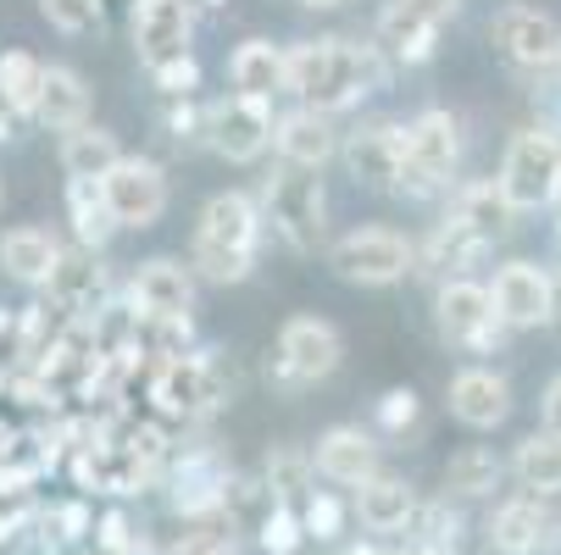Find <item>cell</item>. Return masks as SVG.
I'll return each mask as SVG.
<instances>
[{"label": "cell", "mask_w": 561, "mask_h": 555, "mask_svg": "<svg viewBox=\"0 0 561 555\" xmlns=\"http://www.w3.org/2000/svg\"><path fill=\"white\" fill-rule=\"evenodd\" d=\"M550 72H556V78H561V50H556V67H550Z\"/></svg>", "instance_id": "53"}, {"label": "cell", "mask_w": 561, "mask_h": 555, "mask_svg": "<svg viewBox=\"0 0 561 555\" xmlns=\"http://www.w3.org/2000/svg\"><path fill=\"white\" fill-rule=\"evenodd\" d=\"M400 555H445V550H428V544H412V550H400Z\"/></svg>", "instance_id": "52"}, {"label": "cell", "mask_w": 561, "mask_h": 555, "mask_svg": "<svg viewBox=\"0 0 561 555\" xmlns=\"http://www.w3.org/2000/svg\"><path fill=\"white\" fill-rule=\"evenodd\" d=\"M501 195L517 206V211H539V206H556L561 200V134L534 123V128H517L506 139V155H501V173H495Z\"/></svg>", "instance_id": "7"}, {"label": "cell", "mask_w": 561, "mask_h": 555, "mask_svg": "<svg viewBox=\"0 0 561 555\" xmlns=\"http://www.w3.org/2000/svg\"><path fill=\"white\" fill-rule=\"evenodd\" d=\"M190 7H195V12H222L228 0H190Z\"/></svg>", "instance_id": "50"}, {"label": "cell", "mask_w": 561, "mask_h": 555, "mask_svg": "<svg viewBox=\"0 0 561 555\" xmlns=\"http://www.w3.org/2000/svg\"><path fill=\"white\" fill-rule=\"evenodd\" d=\"M351 506H356V522H362L367 533H407L423 500H417V489H412L407 478L378 472V478H367V484L356 489Z\"/></svg>", "instance_id": "25"}, {"label": "cell", "mask_w": 561, "mask_h": 555, "mask_svg": "<svg viewBox=\"0 0 561 555\" xmlns=\"http://www.w3.org/2000/svg\"><path fill=\"white\" fill-rule=\"evenodd\" d=\"M23 372V311L0 305V378Z\"/></svg>", "instance_id": "43"}, {"label": "cell", "mask_w": 561, "mask_h": 555, "mask_svg": "<svg viewBox=\"0 0 561 555\" xmlns=\"http://www.w3.org/2000/svg\"><path fill=\"white\" fill-rule=\"evenodd\" d=\"M461 167V117L445 106H423L407 117V167H400V195L428 200L445 195Z\"/></svg>", "instance_id": "6"}, {"label": "cell", "mask_w": 561, "mask_h": 555, "mask_svg": "<svg viewBox=\"0 0 561 555\" xmlns=\"http://www.w3.org/2000/svg\"><path fill=\"white\" fill-rule=\"evenodd\" d=\"M556 511H550V500L545 495H512V500H501L495 506V517H490V544L501 550V555H539V550H550V539H556Z\"/></svg>", "instance_id": "20"}, {"label": "cell", "mask_w": 561, "mask_h": 555, "mask_svg": "<svg viewBox=\"0 0 561 555\" xmlns=\"http://www.w3.org/2000/svg\"><path fill=\"white\" fill-rule=\"evenodd\" d=\"M262 233H267L262 200L245 189H222L201 206L195 240H190V267L206 284H245L262 256Z\"/></svg>", "instance_id": "2"}, {"label": "cell", "mask_w": 561, "mask_h": 555, "mask_svg": "<svg viewBox=\"0 0 561 555\" xmlns=\"http://www.w3.org/2000/svg\"><path fill=\"white\" fill-rule=\"evenodd\" d=\"M0 206H7V184H0Z\"/></svg>", "instance_id": "55"}, {"label": "cell", "mask_w": 561, "mask_h": 555, "mask_svg": "<svg viewBox=\"0 0 561 555\" xmlns=\"http://www.w3.org/2000/svg\"><path fill=\"white\" fill-rule=\"evenodd\" d=\"M45 305L61 311L67 323H95V316L112 305V278L101 267V251H84V245H61V262L56 273L45 278Z\"/></svg>", "instance_id": "11"}, {"label": "cell", "mask_w": 561, "mask_h": 555, "mask_svg": "<svg viewBox=\"0 0 561 555\" xmlns=\"http://www.w3.org/2000/svg\"><path fill=\"white\" fill-rule=\"evenodd\" d=\"M12 139H18V106L0 95V144H12Z\"/></svg>", "instance_id": "48"}, {"label": "cell", "mask_w": 561, "mask_h": 555, "mask_svg": "<svg viewBox=\"0 0 561 555\" xmlns=\"http://www.w3.org/2000/svg\"><path fill=\"white\" fill-rule=\"evenodd\" d=\"M39 90H45V61L28 50H0V95L18 106V117H34Z\"/></svg>", "instance_id": "34"}, {"label": "cell", "mask_w": 561, "mask_h": 555, "mask_svg": "<svg viewBox=\"0 0 561 555\" xmlns=\"http://www.w3.org/2000/svg\"><path fill=\"white\" fill-rule=\"evenodd\" d=\"M295 7H311V12H329V7H340V0H295Z\"/></svg>", "instance_id": "51"}, {"label": "cell", "mask_w": 561, "mask_h": 555, "mask_svg": "<svg viewBox=\"0 0 561 555\" xmlns=\"http://www.w3.org/2000/svg\"><path fill=\"white\" fill-rule=\"evenodd\" d=\"M128 539H134V522H128L123 511H106V517L95 522V544H101V555H117Z\"/></svg>", "instance_id": "45"}, {"label": "cell", "mask_w": 561, "mask_h": 555, "mask_svg": "<svg viewBox=\"0 0 561 555\" xmlns=\"http://www.w3.org/2000/svg\"><path fill=\"white\" fill-rule=\"evenodd\" d=\"M450 217H461L472 233H484V240L495 245V240H506V233H512V222H517L523 211L501 195L495 178H478V184H461V189L450 195Z\"/></svg>", "instance_id": "30"}, {"label": "cell", "mask_w": 561, "mask_h": 555, "mask_svg": "<svg viewBox=\"0 0 561 555\" xmlns=\"http://www.w3.org/2000/svg\"><path fill=\"white\" fill-rule=\"evenodd\" d=\"M262 478L273 484V495H278L284 506L300 511V506L317 495V461H311V450L273 444V450H267V466H262Z\"/></svg>", "instance_id": "33"}, {"label": "cell", "mask_w": 561, "mask_h": 555, "mask_svg": "<svg viewBox=\"0 0 561 555\" xmlns=\"http://www.w3.org/2000/svg\"><path fill=\"white\" fill-rule=\"evenodd\" d=\"M228 84H233V95H256V101L289 95V45L245 39L228 56Z\"/></svg>", "instance_id": "24"}, {"label": "cell", "mask_w": 561, "mask_h": 555, "mask_svg": "<svg viewBox=\"0 0 561 555\" xmlns=\"http://www.w3.org/2000/svg\"><path fill=\"white\" fill-rule=\"evenodd\" d=\"M228 406V372L211 350H184L150 367V412L173 423H206Z\"/></svg>", "instance_id": "4"}, {"label": "cell", "mask_w": 561, "mask_h": 555, "mask_svg": "<svg viewBox=\"0 0 561 555\" xmlns=\"http://www.w3.org/2000/svg\"><path fill=\"white\" fill-rule=\"evenodd\" d=\"M373 45H378L383 61H394V67H423V61H434V50H439V23L423 18L412 0H389V7L378 12V23H373Z\"/></svg>", "instance_id": "21"}, {"label": "cell", "mask_w": 561, "mask_h": 555, "mask_svg": "<svg viewBox=\"0 0 561 555\" xmlns=\"http://www.w3.org/2000/svg\"><path fill=\"white\" fill-rule=\"evenodd\" d=\"M345 361V334L329 323V316H289L278 328V345H273V361H267V383L278 394H300L311 383L334 378Z\"/></svg>", "instance_id": "5"}, {"label": "cell", "mask_w": 561, "mask_h": 555, "mask_svg": "<svg viewBox=\"0 0 561 555\" xmlns=\"http://www.w3.org/2000/svg\"><path fill=\"white\" fill-rule=\"evenodd\" d=\"M90 112H95L90 78L78 67H45V90H39L34 123H45L50 134H72V128L90 123Z\"/></svg>", "instance_id": "26"}, {"label": "cell", "mask_w": 561, "mask_h": 555, "mask_svg": "<svg viewBox=\"0 0 561 555\" xmlns=\"http://www.w3.org/2000/svg\"><path fill=\"white\" fill-rule=\"evenodd\" d=\"M39 12L61 34H95L106 18V0H39Z\"/></svg>", "instance_id": "39"}, {"label": "cell", "mask_w": 561, "mask_h": 555, "mask_svg": "<svg viewBox=\"0 0 561 555\" xmlns=\"http://www.w3.org/2000/svg\"><path fill=\"white\" fill-rule=\"evenodd\" d=\"M190 45H195V7L190 0H134V50H139L145 72L184 61Z\"/></svg>", "instance_id": "16"}, {"label": "cell", "mask_w": 561, "mask_h": 555, "mask_svg": "<svg viewBox=\"0 0 561 555\" xmlns=\"http://www.w3.org/2000/svg\"><path fill=\"white\" fill-rule=\"evenodd\" d=\"M383 84V50L367 39H295L289 45V95L317 112H351Z\"/></svg>", "instance_id": "1"}, {"label": "cell", "mask_w": 561, "mask_h": 555, "mask_svg": "<svg viewBox=\"0 0 561 555\" xmlns=\"http://www.w3.org/2000/svg\"><path fill=\"white\" fill-rule=\"evenodd\" d=\"M117 555H162V544H156V539H145V533H134Z\"/></svg>", "instance_id": "49"}, {"label": "cell", "mask_w": 561, "mask_h": 555, "mask_svg": "<svg viewBox=\"0 0 561 555\" xmlns=\"http://www.w3.org/2000/svg\"><path fill=\"white\" fill-rule=\"evenodd\" d=\"M195 278L201 273L184 267V262H173V256H150V262L134 267L128 300L139 311H150V316H190L195 311Z\"/></svg>", "instance_id": "22"}, {"label": "cell", "mask_w": 561, "mask_h": 555, "mask_svg": "<svg viewBox=\"0 0 561 555\" xmlns=\"http://www.w3.org/2000/svg\"><path fill=\"white\" fill-rule=\"evenodd\" d=\"M61 262V240L39 222H18L0 233V273L12 284H28V289H45V278L56 273Z\"/></svg>", "instance_id": "23"}, {"label": "cell", "mask_w": 561, "mask_h": 555, "mask_svg": "<svg viewBox=\"0 0 561 555\" xmlns=\"http://www.w3.org/2000/svg\"><path fill=\"white\" fill-rule=\"evenodd\" d=\"M39 550H50V555H67V550H78L90 533H95V517H90V506L84 500H61V506H50V511H39Z\"/></svg>", "instance_id": "35"}, {"label": "cell", "mask_w": 561, "mask_h": 555, "mask_svg": "<svg viewBox=\"0 0 561 555\" xmlns=\"http://www.w3.org/2000/svg\"><path fill=\"white\" fill-rule=\"evenodd\" d=\"M556 300H561V278H556ZM556 316H561V311H556Z\"/></svg>", "instance_id": "54"}, {"label": "cell", "mask_w": 561, "mask_h": 555, "mask_svg": "<svg viewBox=\"0 0 561 555\" xmlns=\"http://www.w3.org/2000/svg\"><path fill=\"white\" fill-rule=\"evenodd\" d=\"M123 139L112 134V128H101V123H84V128H72V134H61V150H56V162H61V173L67 178H106L117 162H123Z\"/></svg>", "instance_id": "29"}, {"label": "cell", "mask_w": 561, "mask_h": 555, "mask_svg": "<svg viewBox=\"0 0 561 555\" xmlns=\"http://www.w3.org/2000/svg\"><path fill=\"white\" fill-rule=\"evenodd\" d=\"M512 472H517V484L528 489V495H545V500H556L561 495V439L556 433H528L523 444H517V455H512Z\"/></svg>", "instance_id": "32"}, {"label": "cell", "mask_w": 561, "mask_h": 555, "mask_svg": "<svg viewBox=\"0 0 561 555\" xmlns=\"http://www.w3.org/2000/svg\"><path fill=\"white\" fill-rule=\"evenodd\" d=\"M345 155V173L367 189H400V167H407V123H389V117H373L362 128L345 134L340 144Z\"/></svg>", "instance_id": "14"}, {"label": "cell", "mask_w": 561, "mask_h": 555, "mask_svg": "<svg viewBox=\"0 0 561 555\" xmlns=\"http://www.w3.org/2000/svg\"><path fill=\"white\" fill-rule=\"evenodd\" d=\"M273 128H278L273 101H256V95H222L206 112V144L222 162H239V167L262 162L267 144H273Z\"/></svg>", "instance_id": "10"}, {"label": "cell", "mask_w": 561, "mask_h": 555, "mask_svg": "<svg viewBox=\"0 0 561 555\" xmlns=\"http://www.w3.org/2000/svg\"><path fill=\"white\" fill-rule=\"evenodd\" d=\"M262 217L295 256H317L329 240V189L317 178V167H289L278 162V173L262 184Z\"/></svg>", "instance_id": "3"}, {"label": "cell", "mask_w": 561, "mask_h": 555, "mask_svg": "<svg viewBox=\"0 0 561 555\" xmlns=\"http://www.w3.org/2000/svg\"><path fill=\"white\" fill-rule=\"evenodd\" d=\"M417 389H389L383 401H378V428L383 433H407V428H417Z\"/></svg>", "instance_id": "42"}, {"label": "cell", "mask_w": 561, "mask_h": 555, "mask_svg": "<svg viewBox=\"0 0 561 555\" xmlns=\"http://www.w3.org/2000/svg\"><path fill=\"white\" fill-rule=\"evenodd\" d=\"M150 84L162 90V101H173V95H195V84H201V67H195V56L168 61V67H156V72H150Z\"/></svg>", "instance_id": "44"}, {"label": "cell", "mask_w": 561, "mask_h": 555, "mask_svg": "<svg viewBox=\"0 0 561 555\" xmlns=\"http://www.w3.org/2000/svg\"><path fill=\"white\" fill-rule=\"evenodd\" d=\"M490 294H495V311H501V323H506V328H550V323H556V311H561V300H556V278H550L539 262H523V256L495 267Z\"/></svg>", "instance_id": "13"}, {"label": "cell", "mask_w": 561, "mask_h": 555, "mask_svg": "<svg viewBox=\"0 0 561 555\" xmlns=\"http://www.w3.org/2000/svg\"><path fill=\"white\" fill-rule=\"evenodd\" d=\"M445 401H450V417L461 428L490 433V428H501L512 417V383L495 367H461L450 378V389H445Z\"/></svg>", "instance_id": "17"}, {"label": "cell", "mask_w": 561, "mask_h": 555, "mask_svg": "<svg viewBox=\"0 0 561 555\" xmlns=\"http://www.w3.org/2000/svg\"><path fill=\"white\" fill-rule=\"evenodd\" d=\"M490 39L501 45V56L523 72H550L556 67V50H561V23L528 0H512V7L495 12L490 23Z\"/></svg>", "instance_id": "15"}, {"label": "cell", "mask_w": 561, "mask_h": 555, "mask_svg": "<svg viewBox=\"0 0 561 555\" xmlns=\"http://www.w3.org/2000/svg\"><path fill=\"white\" fill-rule=\"evenodd\" d=\"M329 267H334V278H345L356 289H389L407 273H417V245L400 228L367 222V228H351L329 245Z\"/></svg>", "instance_id": "8"}, {"label": "cell", "mask_w": 561, "mask_h": 555, "mask_svg": "<svg viewBox=\"0 0 561 555\" xmlns=\"http://www.w3.org/2000/svg\"><path fill=\"white\" fill-rule=\"evenodd\" d=\"M412 7H417L423 18H434L439 28H445L450 18H461V0H412Z\"/></svg>", "instance_id": "47"}, {"label": "cell", "mask_w": 561, "mask_h": 555, "mask_svg": "<svg viewBox=\"0 0 561 555\" xmlns=\"http://www.w3.org/2000/svg\"><path fill=\"white\" fill-rule=\"evenodd\" d=\"M407 533H417V544H428V550H445V555H450V550L461 544V517L450 511V495H445V500H423Z\"/></svg>", "instance_id": "36"}, {"label": "cell", "mask_w": 561, "mask_h": 555, "mask_svg": "<svg viewBox=\"0 0 561 555\" xmlns=\"http://www.w3.org/2000/svg\"><path fill=\"white\" fill-rule=\"evenodd\" d=\"M434 328L456 350H495L501 334H506L490 284H478V278H439V289H434Z\"/></svg>", "instance_id": "9"}, {"label": "cell", "mask_w": 561, "mask_h": 555, "mask_svg": "<svg viewBox=\"0 0 561 555\" xmlns=\"http://www.w3.org/2000/svg\"><path fill=\"white\" fill-rule=\"evenodd\" d=\"M67 222H72V245H84V251H106L112 245L117 211H112L101 178H67Z\"/></svg>", "instance_id": "28"}, {"label": "cell", "mask_w": 561, "mask_h": 555, "mask_svg": "<svg viewBox=\"0 0 561 555\" xmlns=\"http://www.w3.org/2000/svg\"><path fill=\"white\" fill-rule=\"evenodd\" d=\"M206 112L211 106H201L195 95H173L162 101V134L173 144H206Z\"/></svg>", "instance_id": "38"}, {"label": "cell", "mask_w": 561, "mask_h": 555, "mask_svg": "<svg viewBox=\"0 0 561 555\" xmlns=\"http://www.w3.org/2000/svg\"><path fill=\"white\" fill-rule=\"evenodd\" d=\"M173 555H245V550H239V528H233L228 517H211V522H201L195 533H184V539L173 544Z\"/></svg>", "instance_id": "40"}, {"label": "cell", "mask_w": 561, "mask_h": 555, "mask_svg": "<svg viewBox=\"0 0 561 555\" xmlns=\"http://www.w3.org/2000/svg\"><path fill=\"white\" fill-rule=\"evenodd\" d=\"M101 184H106V200H112V211H117V228L145 233V228H156V222L168 217L173 189H168L162 162H150V155H123V162H117Z\"/></svg>", "instance_id": "12"}, {"label": "cell", "mask_w": 561, "mask_h": 555, "mask_svg": "<svg viewBox=\"0 0 561 555\" xmlns=\"http://www.w3.org/2000/svg\"><path fill=\"white\" fill-rule=\"evenodd\" d=\"M495 245L484 240V233H472L461 217H445V222H434V233H428V245L417 251V267H428V273H439V278H467V267H478Z\"/></svg>", "instance_id": "27"}, {"label": "cell", "mask_w": 561, "mask_h": 555, "mask_svg": "<svg viewBox=\"0 0 561 555\" xmlns=\"http://www.w3.org/2000/svg\"><path fill=\"white\" fill-rule=\"evenodd\" d=\"M501 478H506V461L490 444H461L445 461V495H456V500H484L501 489Z\"/></svg>", "instance_id": "31"}, {"label": "cell", "mask_w": 561, "mask_h": 555, "mask_svg": "<svg viewBox=\"0 0 561 555\" xmlns=\"http://www.w3.org/2000/svg\"><path fill=\"white\" fill-rule=\"evenodd\" d=\"M317 478L340 484V489H362L367 478H378V439L362 423H334L311 450Z\"/></svg>", "instance_id": "18"}, {"label": "cell", "mask_w": 561, "mask_h": 555, "mask_svg": "<svg viewBox=\"0 0 561 555\" xmlns=\"http://www.w3.org/2000/svg\"><path fill=\"white\" fill-rule=\"evenodd\" d=\"M356 506H345L334 489H317L306 506H300V522H306V539H317V544H334L340 533H345V517H351Z\"/></svg>", "instance_id": "37"}, {"label": "cell", "mask_w": 561, "mask_h": 555, "mask_svg": "<svg viewBox=\"0 0 561 555\" xmlns=\"http://www.w3.org/2000/svg\"><path fill=\"white\" fill-rule=\"evenodd\" d=\"M340 144L345 139H340L334 117L317 112V106H295L273 128V150H278V162H289V167H317V173H323L340 155Z\"/></svg>", "instance_id": "19"}, {"label": "cell", "mask_w": 561, "mask_h": 555, "mask_svg": "<svg viewBox=\"0 0 561 555\" xmlns=\"http://www.w3.org/2000/svg\"><path fill=\"white\" fill-rule=\"evenodd\" d=\"M539 423H545V433H556L561 439V372L545 383V394H539Z\"/></svg>", "instance_id": "46"}, {"label": "cell", "mask_w": 561, "mask_h": 555, "mask_svg": "<svg viewBox=\"0 0 561 555\" xmlns=\"http://www.w3.org/2000/svg\"><path fill=\"white\" fill-rule=\"evenodd\" d=\"M256 544H262L267 555H300V544H306V522H300V511H295V506H278V511L262 522Z\"/></svg>", "instance_id": "41"}]
</instances>
